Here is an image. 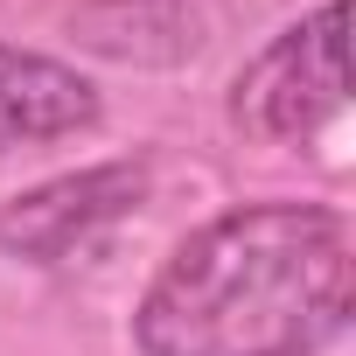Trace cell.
<instances>
[{"label": "cell", "mask_w": 356, "mask_h": 356, "mask_svg": "<svg viewBox=\"0 0 356 356\" xmlns=\"http://www.w3.org/2000/svg\"><path fill=\"white\" fill-rule=\"evenodd\" d=\"M349 217L245 203L168 252L133 307L140 356H321L356 314Z\"/></svg>", "instance_id": "6da1fadb"}, {"label": "cell", "mask_w": 356, "mask_h": 356, "mask_svg": "<svg viewBox=\"0 0 356 356\" xmlns=\"http://www.w3.org/2000/svg\"><path fill=\"white\" fill-rule=\"evenodd\" d=\"M349 8L328 0L286 35H273L231 84V119L259 140H307L349 105Z\"/></svg>", "instance_id": "7a4b0ae2"}, {"label": "cell", "mask_w": 356, "mask_h": 356, "mask_svg": "<svg viewBox=\"0 0 356 356\" xmlns=\"http://www.w3.org/2000/svg\"><path fill=\"white\" fill-rule=\"evenodd\" d=\"M140 196H147V175L133 161L56 175V182H42V189H29V196H15L8 210H0V252L56 266L77 245H91L105 224H119L126 210H140Z\"/></svg>", "instance_id": "3957f363"}, {"label": "cell", "mask_w": 356, "mask_h": 356, "mask_svg": "<svg viewBox=\"0 0 356 356\" xmlns=\"http://www.w3.org/2000/svg\"><path fill=\"white\" fill-rule=\"evenodd\" d=\"M91 119H98L91 77H77L56 56H35V49H8V42H0V154L35 147V140H63V133H84Z\"/></svg>", "instance_id": "277c9868"}]
</instances>
